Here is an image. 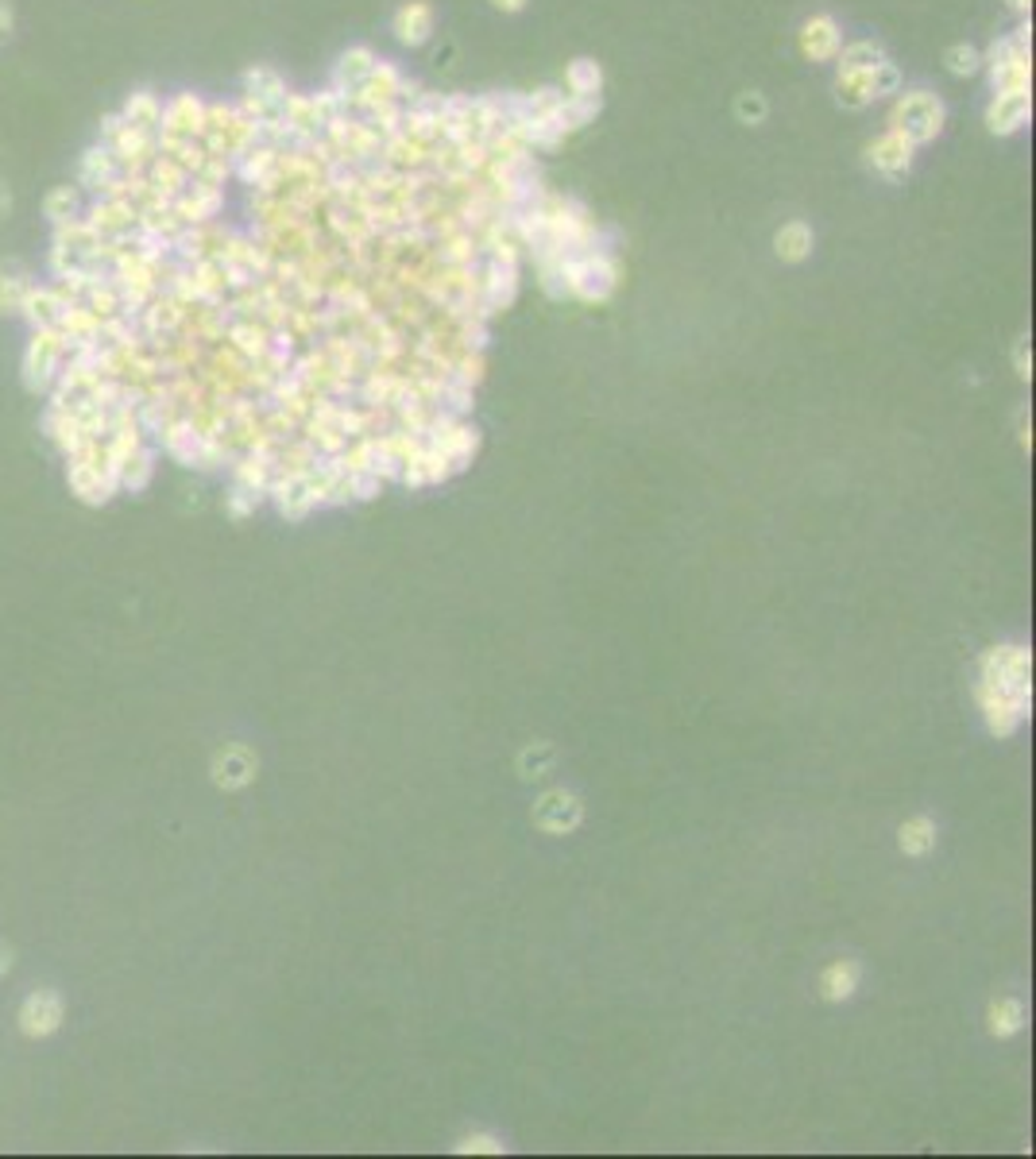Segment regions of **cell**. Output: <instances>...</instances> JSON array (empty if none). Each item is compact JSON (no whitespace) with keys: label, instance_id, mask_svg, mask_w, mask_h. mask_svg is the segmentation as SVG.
<instances>
[{"label":"cell","instance_id":"1","mask_svg":"<svg viewBox=\"0 0 1036 1159\" xmlns=\"http://www.w3.org/2000/svg\"><path fill=\"white\" fill-rule=\"evenodd\" d=\"M940 127H943V104L940 97H932L924 90L905 93L894 104V113H890V132L905 136L908 143H929V139L940 136Z\"/></svg>","mask_w":1036,"mask_h":1159},{"label":"cell","instance_id":"2","mask_svg":"<svg viewBox=\"0 0 1036 1159\" xmlns=\"http://www.w3.org/2000/svg\"><path fill=\"white\" fill-rule=\"evenodd\" d=\"M101 143H105L109 155L117 159L120 171H148V166H152V159L159 155L155 132L129 124L124 116H109L105 127H101Z\"/></svg>","mask_w":1036,"mask_h":1159},{"label":"cell","instance_id":"3","mask_svg":"<svg viewBox=\"0 0 1036 1159\" xmlns=\"http://www.w3.org/2000/svg\"><path fill=\"white\" fill-rule=\"evenodd\" d=\"M619 267L607 252H581L565 259V290L584 301H604L615 290Z\"/></svg>","mask_w":1036,"mask_h":1159},{"label":"cell","instance_id":"4","mask_svg":"<svg viewBox=\"0 0 1036 1159\" xmlns=\"http://www.w3.org/2000/svg\"><path fill=\"white\" fill-rule=\"evenodd\" d=\"M201 127H206V104H201L194 93H182V97H175L171 104H163V116H159L155 136L201 139Z\"/></svg>","mask_w":1036,"mask_h":1159},{"label":"cell","instance_id":"5","mask_svg":"<svg viewBox=\"0 0 1036 1159\" xmlns=\"http://www.w3.org/2000/svg\"><path fill=\"white\" fill-rule=\"evenodd\" d=\"M62 1024V997L51 994V989H39L20 1005V1032L32 1036V1040H43L51 1032H59Z\"/></svg>","mask_w":1036,"mask_h":1159},{"label":"cell","instance_id":"6","mask_svg":"<svg viewBox=\"0 0 1036 1159\" xmlns=\"http://www.w3.org/2000/svg\"><path fill=\"white\" fill-rule=\"evenodd\" d=\"M66 352V336L55 329V325H43L36 333V340H32V352H27V371H32V382H43L55 375V368H59V356Z\"/></svg>","mask_w":1036,"mask_h":1159},{"label":"cell","instance_id":"7","mask_svg":"<svg viewBox=\"0 0 1036 1159\" xmlns=\"http://www.w3.org/2000/svg\"><path fill=\"white\" fill-rule=\"evenodd\" d=\"M256 777V753L245 746H224L213 762V781L221 788H245Z\"/></svg>","mask_w":1036,"mask_h":1159},{"label":"cell","instance_id":"8","mask_svg":"<svg viewBox=\"0 0 1036 1159\" xmlns=\"http://www.w3.org/2000/svg\"><path fill=\"white\" fill-rule=\"evenodd\" d=\"M839 23L832 20V16H813V20L804 23V32H801V51L808 58H816V62H827V58H836L839 55Z\"/></svg>","mask_w":1036,"mask_h":1159},{"label":"cell","instance_id":"9","mask_svg":"<svg viewBox=\"0 0 1036 1159\" xmlns=\"http://www.w3.org/2000/svg\"><path fill=\"white\" fill-rule=\"evenodd\" d=\"M1024 120H1029V93H994V104H990V113H986L990 132L1010 136V132H1017Z\"/></svg>","mask_w":1036,"mask_h":1159},{"label":"cell","instance_id":"10","mask_svg":"<svg viewBox=\"0 0 1036 1159\" xmlns=\"http://www.w3.org/2000/svg\"><path fill=\"white\" fill-rule=\"evenodd\" d=\"M913 148H917V143H908L905 136H897V132H885V136L871 148V162L882 174L897 178V174L908 171V162H913Z\"/></svg>","mask_w":1036,"mask_h":1159},{"label":"cell","instance_id":"11","mask_svg":"<svg viewBox=\"0 0 1036 1159\" xmlns=\"http://www.w3.org/2000/svg\"><path fill=\"white\" fill-rule=\"evenodd\" d=\"M375 66V55L368 51V46H352L349 55H340V66H337V78H333V90L345 93V101H352V93L360 90L364 78L372 74Z\"/></svg>","mask_w":1036,"mask_h":1159},{"label":"cell","instance_id":"12","mask_svg":"<svg viewBox=\"0 0 1036 1159\" xmlns=\"http://www.w3.org/2000/svg\"><path fill=\"white\" fill-rule=\"evenodd\" d=\"M433 32V12L430 4H422V0H410V4H403L395 16V35L403 39V43L410 46H418L426 43Z\"/></svg>","mask_w":1036,"mask_h":1159},{"label":"cell","instance_id":"13","mask_svg":"<svg viewBox=\"0 0 1036 1159\" xmlns=\"http://www.w3.org/2000/svg\"><path fill=\"white\" fill-rule=\"evenodd\" d=\"M855 985H859V962H851V959L832 962V966L820 974V994H824L827 1001H847V997L855 994Z\"/></svg>","mask_w":1036,"mask_h":1159},{"label":"cell","instance_id":"14","mask_svg":"<svg viewBox=\"0 0 1036 1159\" xmlns=\"http://www.w3.org/2000/svg\"><path fill=\"white\" fill-rule=\"evenodd\" d=\"M117 171H120L117 159H113V155H109V148L101 143V148H94L82 159V185H90V190H97V194H101V190H105V185L117 178Z\"/></svg>","mask_w":1036,"mask_h":1159},{"label":"cell","instance_id":"15","mask_svg":"<svg viewBox=\"0 0 1036 1159\" xmlns=\"http://www.w3.org/2000/svg\"><path fill=\"white\" fill-rule=\"evenodd\" d=\"M774 243H778V255H781V259L797 263V259H804V255L813 252V229H808L804 220H789V224H785V229L774 236Z\"/></svg>","mask_w":1036,"mask_h":1159},{"label":"cell","instance_id":"16","mask_svg":"<svg viewBox=\"0 0 1036 1159\" xmlns=\"http://www.w3.org/2000/svg\"><path fill=\"white\" fill-rule=\"evenodd\" d=\"M565 85H569L572 97H595L600 85H604V74H600V66H595L592 58H576L565 70Z\"/></svg>","mask_w":1036,"mask_h":1159},{"label":"cell","instance_id":"17","mask_svg":"<svg viewBox=\"0 0 1036 1159\" xmlns=\"http://www.w3.org/2000/svg\"><path fill=\"white\" fill-rule=\"evenodd\" d=\"M1021 1028H1024V1008H1021V1001H1013V997H1001V1001H994V1005H990V1032H994L998 1040H1005V1036H1017Z\"/></svg>","mask_w":1036,"mask_h":1159},{"label":"cell","instance_id":"18","mask_svg":"<svg viewBox=\"0 0 1036 1159\" xmlns=\"http://www.w3.org/2000/svg\"><path fill=\"white\" fill-rule=\"evenodd\" d=\"M932 846H936V823H932L929 816H917V820L901 823V850H905V854L920 858V854H929Z\"/></svg>","mask_w":1036,"mask_h":1159},{"label":"cell","instance_id":"19","mask_svg":"<svg viewBox=\"0 0 1036 1159\" xmlns=\"http://www.w3.org/2000/svg\"><path fill=\"white\" fill-rule=\"evenodd\" d=\"M885 62V51L878 43H855L843 51V62H839V74H874V70Z\"/></svg>","mask_w":1036,"mask_h":1159},{"label":"cell","instance_id":"20","mask_svg":"<svg viewBox=\"0 0 1036 1159\" xmlns=\"http://www.w3.org/2000/svg\"><path fill=\"white\" fill-rule=\"evenodd\" d=\"M159 116H163V101L155 93H132V101L124 104V120L136 127H148V132L159 127Z\"/></svg>","mask_w":1036,"mask_h":1159},{"label":"cell","instance_id":"21","mask_svg":"<svg viewBox=\"0 0 1036 1159\" xmlns=\"http://www.w3.org/2000/svg\"><path fill=\"white\" fill-rule=\"evenodd\" d=\"M47 217L55 220V224L78 217V194H74L71 185H62V190H55V194L47 197Z\"/></svg>","mask_w":1036,"mask_h":1159},{"label":"cell","instance_id":"22","mask_svg":"<svg viewBox=\"0 0 1036 1159\" xmlns=\"http://www.w3.org/2000/svg\"><path fill=\"white\" fill-rule=\"evenodd\" d=\"M978 66H982V55H978L975 46L959 43L947 51V70H952L955 78H966V74H975Z\"/></svg>","mask_w":1036,"mask_h":1159},{"label":"cell","instance_id":"23","mask_svg":"<svg viewBox=\"0 0 1036 1159\" xmlns=\"http://www.w3.org/2000/svg\"><path fill=\"white\" fill-rule=\"evenodd\" d=\"M461 1152H503V1144L495 1136H468L465 1144H461Z\"/></svg>","mask_w":1036,"mask_h":1159},{"label":"cell","instance_id":"24","mask_svg":"<svg viewBox=\"0 0 1036 1159\" xmlns=\"http://www.w3.org/2000/svg\"><path fill=\"white\" fill-rule=\"evenodd\" d=\"M739 113L750 116V120H762V116H766V104H762V97H758V93H746L743 101H739Z\"/></svg>","mask_w":1036,"mask_h":1159},{"label":"cell","instance_id":"25","mask_svg":"<svg viewBox=\"0 0 1036 1159\" xmlns=\"http://www.w3.org/2000/svg\"><path fill=\"white\" fill-rule=\"evenodd\" d=\"M8 27H13V12H8V4L0 0V39L8 35Z\"/></svg>","mask_w":1036,"mask_h":1159},{"label":"cell","instance_id":"26","mask_svg":"<svg viewBox=\"0 0 1036 1159\" xmlns=\"http://www.w3.org/2000/svg\"><path fill=\"white\" fill-rule=\"evenodd\" d=\"M8 970H13V950H8V947H4V943H0V978H4V974H8Z\"/></svg>","mask_w":1036,"mask_h":1159},{"label":"cell","instance_id":"27","mask_svg":"<svg viewBox=\"0 0 1036 1159\" xmlns=\"http://www.w3.org/2000/svg\"><path fill=\"white\" fill-rule=\"evenodd\" d=\"M1029 364H1033V359L1024 356V345H1017V368H1021L1017 375H1024V379H1029Z\"/></svg>","mask_w":1036,"mask_h":1159},{"label":"cell","instance_id":"28","mask_svg":"<svg viewBox=\"0 0 1036 1159\" xmlns=\"http://www.w3.org/2000/svg\"><path fill=\"white\" fill-rule=\"evenodd\" d=\"M491 4H495V8H503V12H519V8H526V0H491Z\"/></svg>","mask_w":1036,"mask_h":1159},{"label":"cell","instance_id":"29","mask_svg":"<svg viewBox=\"0 0 1036 1159\" xmlns=\"http://www.w3.org/2000/svg\"><path fill=\"white\" fill-rule=\"evenodd\" d=\"M1010 4H1013V8H1017V12H1024V8H1029V0H1010Z\"/></svg>","mask_w":1036,"mask_h":1159}]
</instances>
